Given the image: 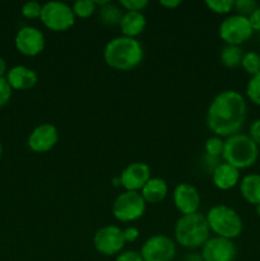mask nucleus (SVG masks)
<instances>
[{"label":"nucleus","instance_id":"7","mask_svg":"<svg viewBox=\"0 0 260 261\" xmlns=\"http://www.w3.org/2000/svg\"><path fill=\"white\" fill-rule=\"evenodd\" d=\"M147 203L139 191H124L112 205V214L120 222H134L143 217Z\"/></svg>","mask_w":260,"mask_h":261},{"label":"nucleus","instance_id":"34","mask_svg":"<svg viewBox=\"0 0 260 261\" xmlns=\"http://www.w3.org/2000/svg\"><path fill=\"white\" fill-rule=\"evenodd\" d=\"M122 234H124L125 242H135L139 237V229L135 228V227H126L125 229H122Z\"/></svg>","mask_w":260,"mask_h":261},{"label":"nucleus","instance_id":"15","mask_svg":"<svg viewBox=\"0 0 260 261\" xmlns=\"http://www.w3.org/2000/svg\"><path fill=\"white\" fill-rule=\"evenodd\" d=\"M120 185L125 191H139L150 178V168L144 162H134L122 170L120 173Z\"/></svg>","mask_w":260,"mask_h":261},{"label":"nucleus","instance_id":"36","mask_svg":"<svg viewBox=\"0 0 260 261\" xmlns=\"http://www.w3.org/2000/svg\"><path fill=\"white\" fill-rule=\"evenodd\" d=\"M160 4L162 7L168 8V9H175V8H177L181 4V2L180 0H161Z\"/></svg>","mask_w":260,"mask_h":261},{"label":"nucleus","instance_id":"40","mask_svg":"<svg viewBox=\"0 0 260 261\" xmlns=\"http://www.w3.org/2000/svg\"><path fill=\"white\" fill-rule=\"evenodd\" d=\"M2 154H3V147H2V143H0V158H2Z\"/></svg>","mask_w":260,"mask_h":261},{"label":"nucleus","instance_id":"16","mask_svg":"<svg viewBox=\"0 0 260 261\" xmlns=\"http://www.w3.org/2000/svg\"><path fill=\"white\" fill-rule=\"evenodd\" d=\"M7 81L12 87V89L25 91V89L33 88L37 84L38 76L33 69L23 65H17L8 71Z\"/></svg>","mask_w":260,"mask_h":261},{"label":"nucleus","instance_id":"41","mask_svg":"<svg viewBox=\"0 0 260 261\" xmlns=\"http://www.w3.org/2000/svg\"><path fill=\"white\" fill-rule=\"evenodd\" d=\"M203 261H205V260H203Z\"/></svg>","mask_w":260,"mask_h":261},{"label":"nucleus","instance_id":"24","mask_svg":"<svg viewBox=\"0 0 260 261\" xmlns=\"http://www.w3.org/2000/svg\"><path fill=\"white\" fill-rule=\"evenodd\" d=\"M241 66L251 76L260 73V55L257 53H254V51L245 53L244 58H242Z\"/></svg>","mask_w":260,"mask_h":261},{"label":"nucleus","instance_id":"38","mask_svg":"<svg viewBox=\"0 0 260 261\" xmlns=\"http://www.w3.org/2000/svg\"><path fill=\"white\" fill-rule=\"evenodd\" d=\"M5 73H7V63H5L4 59L0 56V78H3Z\"/></svg>","mask_w":260,"mask_h":261},{"label":"nucleus","instance_id":"5","mask_svg":"<svg viewBox=\"0 0 260 261\" xmlns=\"http://www.w3.org/2000/svg\"><path fill=\"white\" fill-rule=\"evenodd\" d=\"M211 231L217 237L227 240L237 239L242 233L244 222L233 208L224 204L212 206L205 216Z\"/></svg>","mask_w":260,"mask_h":261},{"label":"nucleus","instance_id":"25","mask_svg":"<svg viewBox=\"0 0 260 261\" xmlns=\"http://www.w3.org/2000/svg\"><path fill=\"white\" fill-rule=\"evenodd\" d=\"M223 148H224L223 138H219L217 137V135L208 138V139L205 140V144H204L205 154L209 155V157H214V158L222 157Z\"/></svg>","mask_w":260,"mask_h":261},{"label":"nucleus","instance_id":"33","mask_svg":"<svg viewBox=\"0 0 260 261\" xmlns=\"http://www.w3.org/2000/svg\"><path fill=\"white\" fill-rule=\"evenodd\" d=\"M249 137L251 138L252 142H254L257 147H260V119L251 122L249 129Z\"/></svg>","mask_w":260,"mask_h":261},{"label":"nucleus","instance_id":"30","mask_svg":"<svg viewBox=\"0 0 260 261\" xmlns=\"http://www.w3.org/2000/svg\"><path fill=\"white\" fill-rule=\"evenodd\" d=\"M120 7L126 12H142L148 7L147 0H121Z\"/></svg>","mask_w":260,"mask_h":261},{"label":"nucleus","instance_id":"31","mask_svg":"<svg viewBox=\"0 0 260 261\" xmlns=\"http://www.w3.org/2000/svg\"><path fill=\"white\" fill-rule=\"evenodd\" d=\"M12 87L8 83L7 78L3 76L0 78V107L5 106L9 102L10 97H12Z\"/></svg>","mask_w":260,"mask_h":261},{"label":"nucleus","instance_id":"9","mask_svg":"<svg viewBox=\"0 0 260 261\" xmlns=\"http://www.w3.org/2000/svg\"><path fill=\"white\" fill-rule=\"evenodd\" d=\"M122 229L117 226H105L94 233L93 245L97 252L103 256L119 255L125 246Z\"/></svg>","mask_w":260,"mask_h":261},{"label":"nucleus","instance_id":"28","mask_svg":"<svg viewBox=\"0 0 260 261\" xmlns=\"http://www.w3.org/2000/svg\"><path fill=\"white\" fill-rule=\"evenodd\" d=\"M22 14L23 17L28 18V19H36V18L41 17V12H42V5L37 2H27L23 4L22 7Z\"/></svg>","mask_w":260,"mask_h":261},{"label":"nucleus","instance_id":"6","mask_svg":"<svg viewBox=\"0 0 260 261\" xmlns=\"http://www.w3.org/2000/svg\"><path fill=\"white\" fill-rule=\"evenodd\" d=\"M41 22L46 28L54 32H64L71 28L75 23L71 5L64 2L54 0L47 2L42 5V12L40 17Z\"/></svg>","mask_w":260,"mask_h":261},{"label":"nucleus","instance_id":"2","mask_svg":"<svg viewBox=\"0 0 260 261\" xmlns=\"http://www.w3.org/2000/svg\"><path fill=\"white\" fill-rule=\"evenodd\" d=\"M144 51L137 38L117 36L106 43L103 50L105 63L120 71H130L143 61Z\"/></svg>","mask_w":260,"mask_h":261},{"label":"nucleus","instance_id":"18","mask_svg":"<svg viewBox=\"0 0 260 261\" xmlns=\"http://www.w3.org/2000/svg\"><path fill=\"white\" fill-rule=\"evenodd\" d=\"M147 19L142 12H125L120 22L122 36L135 38L144 31Z\"/></svg>","mask_w":260,"mask_h":261},{"label":"nucleus","instance_id":"20","mask_svg":"<svg viewBox=\"0 0 260 261\" xmlns=\"http://www.w3.org/2000/svg\"><path fill=\"white\" fill-rule=\"evenodd\" d=\"M240 193L241 196L252 205L260 204V175L249 173L240 180Z\"/></svg>","mask_w":260,"mask_h":261},{"label":"nucleus","instance_id":"10","mask_svg":"<svg viewBox=\"0 0 260 261\" xmlns=\"http://www.w3.org/2000/svg\"><path fill=\"white\" fill-rule=\"evenodd\" d=\"M144 261H172L176 255L175 242L165 234L149 237L140 249Z\"/></svg>","mask_w":260,"mask_h":261},{"label":"nucleus","instance_id":"29","mask_svg":"<svg viewBox=\"0 0 260 261\" xmlns=\"http://www.w3.org/2000/svg\"><path fill=\"white\" fill-rule=\"evenodd\" d=\"M259 7L256 2L254 0H237L235 2V8L237 10V14L244 15V17H250L252 12Z\"/></svg>","mask_w":260,"mask_h":261},{"label":"nucleus","instance_id":"3","mask_svg":"<svg viewBox=\"0 0 260 261\" xmlns=\"http://www.w3.org/2000/svg\"><path fill=\"white\" fill-rule=\"evenodd\" d=\"M211 228L205 216L200 213L181 216L175 226V239L178 245L186 249H199L211 237Z\"/></svg>","mask_w":260,"mask_h":261},{"label":"nucleus","instance_id":"19","mask_svg":"<svg viewBox=\"0 0 260 261\" xmlns=\"http://www.w3.org/2000/svg\"><path fill=\"white\" fill-rule=\"evenodd\" d=\"M143 199L145 203L158 204L165 200L168 194V186L163 178L160 177H150L148 182L143 186L140 190Z\"/></svg>","mask_w":260,"mask_h":261},{"label":"nucleus","instance_id":"35","mask_svg":"<svg viewBox=\"0 0 260 261\" xmlns=\"http://www.w3.org/2000/svg\"><path fill=\"white\" fill-rule=\"evenodd\" d=\"M249 20H250V24H251L252 30H254V32L255 31H259L260 32V7H257L256 9H255L254 12L250 14Z\"/></svg>","mask_w":260,"mask_h":261},{"label":"nucleus","instance_id":"8","mask_svg":"<svg viewBox=\"0 0 260 261\" xmlns=\"http://www.w3.org/2000/svg\"><path fill=\"white\" fill-rule=\"evenodd\" d=\"M252 30L247 17L240 14H232L224 18L219 25V37L226 45L241 46L251 38Z\"/></svg>","mask_w":260,"mask_h":261},{"label":"nucleus","instance_id":"26","mask_svg":"<svg viewBox=\"0 0 260 261\" xmlns=\"http://www.w3.org/2000/svg\"><path fill=\"white\" fill-rule=\"evenodd\" d=\"M246 96L252 103L260 106V73L250 76L246 86Z\"/></svg>","mask_w":260,"mask_h":261},{"label":"nucleus","instance_id":"4","mask_svg":"<svg viewBox=\"0 0 260 261\" xmlns=\"http://www.w3.org/2000/svg\"><path fill=\"white\" fill-rule=\"evenodd\" d=\"M223 162L233 166L237 170H245L255 165L259 158V147L247 134H235L224 140Z\"/></svg>","mask_w":260,"mask_h":261},{"label":"nucleus","instance_id":"27","mask_svg":"<svg viewBox=\"0 0 260 261\" xmlns=\"http://www.w3.org/2000/svg\"><path fill=\"white\" fill-rule=\"evenodd\" d=\"M205 5L216 14H228L235 8L233 0H206Z\"/></svg>","mask_w":260,"mask_h":261},{"label":"nucleus","instance_id":"32","mask_svg":"<svg viewBox=\"0 0 260 261\" xmlns=\"http://www.w3.org/2000/svg\"><path fill=\"white\" fill-rule=\"evenodd\" d=\"M115 261H144L143 260L140 252L134 251V250H129V251L120 252L116 256V260Z\"/></svg>","mask_w":260,"mask_h":261},{"label":"nucleus","instance_id":"17","mask_svg":"<svg viewBox=\"0 0 260 261\" xmlns=\"http://www.w3.org/2000/svg\"><path fill=\"white\" fill-rule=\"evenodd\" d=\"M212 181L219 190H231L240 184V170L226 162H221L212 172Z\"/></svg>","mask_w":260,"mask_h":261},{"label":"nucleus","instance_id":"39","mask_svg":"<svg viewBox=\"0 0 260 261\" xmlns=\"http://www.w3.org/2000/svg\"><path fill=\"white\" fill-rule=\"evenodd\" d=\"M256 214L259 216V218H260V204H257L256 205Z\"/></svg>","mask_w":260,"mask_h":261},{"label":"nucleus","instance_id":"22","mask_svg":"<svg viewBox=\"0 0 260 261\" xmlns=\"http://www.w3.org/2000/svg\"><path fill=\"white\" fill-rule=\"evenodd\" d=\"M245 53L242 50L241 46H233V45H224L222 47L221 54H219V59H221L222 65L226 68H237L241 66L242 58H244Z\"/></svg>","mask_w":260,"mask_h":261},{"label":"nucleus","instance_id":"1","mask_svg":"<svg viewBox=\"0 0 260 261\" xmlns=\"http://www.w3.org/2000/svg\"><path fill=\"white\" fill-rule=\"evenodd\" d=\"M247 105L244 96L233 89L217 94L206 111V125L219 138L239 134L246 120Z\"/></svg>","mask_w":260,"mask_h":261},{"label":"nucleus","instance_id":"13","mask_svg":"<svg viewBox=\"0 0 260 261\" xmlns=\"http://www.w3.org/2000/svg\"><path fill=\"white\" fill-rule=\"evenodd\" d=\"M172 198L176 209L183 216L198 213V209L200 206V194H199L198 189L191 184H178L173 189Z\"/></svg>","mask_w":260,"mask_h":261},{"label":"nucleus","instance_id":"21","mask_svg":"<svg viewBox=\"0 0 260 261\" xmlns=\"http://www.w3.org/2000/svg\"><path fill=\"white\" fill-rule=\"evenodd\" d=\"M98 12V20L106 27H115V25H120L121 18L124 15L122 8L120 4H114V3H107L103 7L97 9Z\"/></svg>","mask_w":260,"mask_h":261},{"label":"nucleus","instance_id":"11","mask_svg":"<svg viewBox=\"0 0 260 261\" xmlns=\"http://www.w3.org/2000/svg\"><path fill=\"white\" fill-rule=\"evenodd\" d=\"M201 256L205 261H235L237 256L236 245L232 240L212 237L201 247Z\"/></svg>","mask_w":260,"mask_h":261},{"label":"nucleus","instance_id":"37","mask_svg":"<svg viewBox=\"0 0 260 261\" xmlns=\"http://www.w3.org/2000/svg\"><path fill=\"white\" fill-rule=\"evenodd\" d=\"M183 261H203V256L198 252H189L184 256Z\"/></svg>","mask_w":260,"mask_h":261},{"label":"nucleus","instance_id":"23","mask_svg":"<svg viewBox=\"0 0 260 261\" xmlns=\"http://www.w3.org/2000/svg\"><path fill=\"white\" fill-rule=\"evenodd\" d=\"M74 15L79 18H88L93 15L97 12V5L94 0H76L73 5H71Z\"/></svg>","mask_w":260,"mask_h":261},{"label":"nucleus","instance_id":"12","mask_svg":"<svg viewBox=\"0 0 260 261\" xmlns=\"http://www.w3.org/2000/svg\"><path fill=\"white\" fill-rule=\"evenodd\" d=\"M15 47L25 56H37L45 48V36L36 27H23L15 36Z\"/></svg>","mask_w":260,"mask_h":261},{"label":"nucleus","instance_id":"14","mask_svg":"<svg viewBox=\"0 0 260 261\" xmlns=\"http://www.w3.org/2000/svg\"><path fill=\"white\" fill-rule=\"evenodd\" d=\"M59 140V132L55 125L41 124L32 130L27 140L31 150L36 153H46L53 149Z\"/></svg>","mask_w":260,"mask_h":261}]
</instances>
